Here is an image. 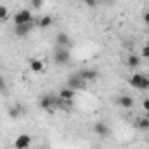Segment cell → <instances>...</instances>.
Instances as JSON below:
<instances>
[{"mask_svg":"<svg viewBox=\"0 0 149 149\" xmlns=\"http://www.w3.org/2000/svg\"><path fill=\"white\" fill-rule=\"evenodd\" d=\"M130 84H132L135 90L146 91V90H149V77L144 76V74H133L132 79H130Z\"/></svg>","mask_w":149,"mask_h":149,"instance_id":"6da1fadb","label":"cell"},{"mask_svg":"<svg viewBox=\"0 0 149 149\" xmlns=\"http://www.w3.org/2000/svg\"><path fill=\"white\" fill-rule=\"evenodd\" d=\"M58 102H60V97H56V95H46V97L40 98V107L44 111L51 112L53 109H58Z\"/></svg>","mask_w":149,"mask_h":149,"instance_id":"7a4b0ae2","label":"cell"},{"mask_svg":"<svg viewBox=\"0 0 149 149\" xmlns=\"http://www.w3.org/2000/svg\"><path fill=\"white\" fill-rule=\"evenodd\" d=\"M67 86L72 88V90H84L86 88V81L81 77V74H74V76H68Z\"/></svg>","mask_w":149,"mask_h":149,"instance_id":"3957f363","label":"cell"},{"mask_svg":"<svg viewBox=\"0 0 149 149\" xmlns=\"http://www.w3.org/2000/svg\"><path fill=\"white\" fill-rule=\"evenodd\" d=\"M23 23H33L32 13L28 9H23V11L14 14V25H23Z\"/></svg>","mask_w":149,"mask_h":149,"instance_id":"277c9868","label":"cell"},{"mask_svg":"<svg viewBox=\"0 0 149 149\" xmlns=\"http://www.w3.org/2000/svg\"><path fill=\"white\" fill-rule=\"evenodd\" d=\"M68 60H70V53L67 51V47H56V51H54L56 65H65Z\"/></svg>","mask_w":149,"mask_h":149,"instance_id":"5b68a950","label":"cell"},{"mask_svg":"<svg viewBox=\"0 0 149 149\" xmlns=\"http://www.w3.org/2000/svg\"><path fill=\"white\" fill-rule=\"evenodd\" d=\"M32 23H23V25H14V35L16 37H26L32 32Z\"/></svg>","mask_w":149,"mask_h":149,"instance_id":"8992f818","label":"cell"},{"mask_svg":"<svg viewBox=\"0 0 149 149\" xmlns=\"http://www.w3.org/2000/svg\"><path fill=\"white\" fill-rule=\"evenodd\" d=\"M79 74H81V77H83L86 83H93V81L98 79V72H97V70H91V68H84V70H81Z\"/></svg>","mask_w":149,"mask_h":149,"instance_id":"52a82bcc","label":"cell"},{"mask_svg":"<svg viewBox=\"0 0 149 149\" xmlns=\"http://www.w3.org/2000/svg\"><path fill=\"white\" fill-rule=\"evenodd\" d=\"M30 144H32V139H30L28 135H19V137L14 140V147H16V149H26Z\"/></svg>","mask_w":149,"mask_h":149,"instance_id":"ba28073f","label":"cell"},{"mask_svg":"<svg viewBox=\"0 0 149 149\" xmlns=\"http://www.w3.org/2000/svg\"><path fill=\"white\" fill-rule=\"evenodd\" d=\"M93 130H95V133L100 135V137H107V135H109V128H107V125L102 123V121H98V123L93 126Z\"/></svg>","mask_w":149,"mask_h":149,"instance_id":"9c48e42d","label":"cell"},{"mask_svg":"<svg viewBox=\"0 0 149 149\" xmlns=\"http://www.w3.org/2000/svg\"><path fill=\"white\" fill-rule=\"evenodd\" d=\"M118 104H119L123 109H132V107H133V98L128 97V95H123V97L118 98Z\"/></svg>","mask_w":149,"mask_h":149,"instance_id":"30bf717a","label":"cell"},{"mask_svg":"<svg viewBox=\"0 0 149 149\" xmlns=\"http://www.w3.org/2000/svg\"><path fill=\"white\" fill-rule=\"evenodd\" d=\"M56 46H58V47H67V46H70L68 35H67V33H58V35H56Z\"/></svg>","mask_w":149,"mask_h":149,"instance_id":"8fae6325","label":"cell"},{"mask_svg":"<svg viewBox=\"0 0 149 149\" xmlns=\"http://www.w3.org/2000/svg\"><path fill=\"white\" fill-rule=\"evenodd\" d=\"M135 128L137 130H149V118H137L135 119Z\"/></svg>","mask_w":149,"mask_h":149,"instance_id":"7c38bea8","label":"cell"},{"mask_svg":"<svg viewBox=\"0 0 149 149\" xmlns=\"http://www.w3.org/2000/svg\"><path fill=\"white\" fill-rule=\"evenodd\" d=\"M139 65H140V58H139V56L130 54V56L126 58V67H128V68H135V67H139Z\"/></svg>","mask_w":149,"mask_h":149,"instance_id":"4fadbf2b","label":"cell"},{"mask_svg":"<svg viewBox=\"0 0 149 149\" xmlns=\"http://www.w3.org/2000/svg\"><path fill=\"white\" fill-rule=\"evenodd\" d=\"M28 65H30V68H32L33 72H42V70H44V63H42V60H30Z\"/></svg>","mask_w":149,"mask_h":149,"instance_id":"5bb4252c","label":"cell"},{"mask_svg":"<svg viewBox=\"0 0 149 149\" xmlns=\"http://www.w3.org/2000/svg\"><path fill=\"white\" fill-rule=\"evenodd\" d=\"M74 91H76V90H72V88H63L61 91H60V97L61 98H67V100H74V95H76V93H74Z\"/></svg>","mask_w":149,"mask_h":149,"instance_id":"9a60e30c","label":"cell"},{"mask_svg":"<svg viewBox=\"0 0 149 149\" xmlns=\"http://www.w3.org/2000/svg\"><path fill=\"white\" fill-rule=\"evenodd\" d=\"M37 25H39L40 28H49V26L53 25V18H51V16H42Z\"/></svg>","mask_w":149,"mask_h":149,"instance_id":"2e32d148","label":"cell"},{"mask_svg":"<svg viewBox=\"0 0 149 149\" xmlns=\"http://www.w3.org/2000/svg\"><path fill=\"white\" fill-rule=\"evenodd\" d=\"M7 16H9V13H7V7H0V18H2L4 21L7 19Z\"/></svg>","mask_w":149,"mask_h":149,"instance_id":"e0dca14e","label":"cell"},{"mask_svg":"<svg viewBox=\"0 0 149 149\" xmlns=\"http://www.w3.org/2000/svg\"><path fill=\"white\" fill-rule=\"evenodd\" d=\"M30 2H32V7L39 9V7H42V4H44V0H30Z\"/></svg>","mask_w":149,"mask_h":149,"instance_id":"ac0fdd59","label":"cell"},{"mask_svg":"<svg viewBox=\"0 0 149 149\" xmlns=\"http://www.w3.org/2000/svg\"><path fill=\"white\" fill-rule=\"evenodd\" d=\"M9 116L11 118H18L19 116V109H16V107L14 109H9Z\"/></svg>","mask_w":149,"mask_h":149,"instance_id":"d6986e66","label":"cell"},{"mask_svg":"<svg viewBox=\"0 0 149 149\" xmlns=\"http://www.w3.org/2000/svg\"><path fill=\"white\" fill-rule=\"evenodd\" d=\"M142 56H144V58H149V46H146V47L142 49Z\"/></svg>","mask_w":149,"mask_h":149,"instance_id":"ffe728a7","label":"cell"},{"mask_svg":"<svg viewBox=\"0 0 149 149\" xmlns=\"http://www.w3.org/2000/svg\"><path fill=\"white\" fill-rule=\"evenodd\" d=\"M142 107H144V109H146V111H147V112H149V98H147V100H144V102H142Z\"/></svg>","mask_w":149,"mask_h":149,"instance_id":"44dd1931","label":"cell"},{"mask_svg":"<svg viewBox=\"0 0 149 149\" xmlns=\"http://www.w3.org/2000/svg\"><path fill=\"white\" fill-rule=\"evenodd\" d=\"M144 21H146V23H147V25H149V11H147V13H146V14H144Z\"/></svg>","mask_w":149,"mask_h":149,"instance_id":"7402d4cb","label":"cell"},{"mask_svg":"<svg viewBox=\"0 0 149 149\" xmlns=\"http://www.w3.org/2000/svg\"><path fill=\"white\" fill-rule=\"evenodd\" d=\"M86 4H88V6H91V7H93V6H95V0H86Z\"/></svg>","mask_w":149,"mask_h":149,"instance_id":"603a6c76","label":"cell"},{"mask_svg":"<svg viewBox=\"0 0 149 149\" xmlns=\"http://www.w3.org/2000/svg\"><path fill=\"white\" fill-rule=\"evenodd\" d=\"M105 2H112V0H105Z\"/></svg>","mask_w":149,"mask_h":149,"instance_id":"cb8c5ba5","label":"cell"},{"mask_svg":"<svg viewBox=\"0 0 149 149\" xmlns=\"http://www.w3.org/2000/svg\"><path fill=\"white\" fill-rule=\"evenodd\" d=\"M147 118H149V116H147Z\"/></svg>","mask_w":149,"mask_h":149,"instance_id":"d4e9b609","label":"cell"}]
</instances>
